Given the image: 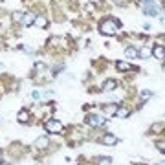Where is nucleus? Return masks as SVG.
I'll return each mask as SVG.
<instances>
[{"label": "nucleus", "instance_id": "f257e3e1", "mask_svg": "<svg viewBox=\"0 0 165 165\" xmlns=\"http://www.w3.org/2000/svg\"><path fill=\"white\" fill-rule=\"evenodd\" d=\"M118 22H114L112 18H107V20H103L101 22V33H105V35H116L118 33Z\"/></svg>", "mask_w": 165, "mask_h": 165}, {"label": "nucleus", "instance_id": "f03ea898", "mask_svg": "<svg viewBox=\"0 0 165 165\" xmlns=\"http://www.w3.org/2000/svg\"><path fill=\"white\" fill-rule=\"evenodd\" d=\"M62 129H64L62 123L57 121V119H51V121L46 123V130H48V132H53V134H55V132H62Z\"/></svg>", "mask_w": 165, "mask_h": 165}, {"label": "nucleus", "instance_id": "7ed1b4c3", "mask_svg": "<svg viewBox=\"0 0 165 165\" xmlns=\"http://www.w3.org/2000/svg\"><path fill=\"white\" fill-rule=\"evenodd\" d=\"M143 13L149 15V17H156V15H158L156 4H154V2H152V4H145V6H143Z\"/></svg>", "mask_w": 165, "mask_h": 165}, {"label": "nucleus", "instance_id": "20e7f679", "mask_svg": "<svg viewBox=\"0 0 165 165\" xmlns=\"http://www.w3.org/2000/svg\"><path fill=\"white\" fill-rule=\"evenodd\" d=\"M105 123V118H101V116H90L88 118V125H92V127H101Z\"/></svg>", "mask_w": 165, "mask_h": 165}, {"label": "nucleus", "instance_id": "39448f33", "mask_svg": "<svg viewBox=\"0 0 165 165\" xmlns=\"http://www.w3.org/2000/svg\"><path fill=\"white\" fill-rule=\"evenodd\" d=\"M116 86H118V83H116L114 79H107V81L103 83V90H107V92H114Z\"/></svg>", "mask_w": 165, "mask_h": 165}, {"label": "nucleus", "instance_id": "423d86ee", "mask_svg": "<svg viewBox=\"0 0 165 165\" xmlns=\"http://www.w3.org/2000/svg\"><path fill=\"white\" fill-rule=\"evenodd\" d=\"M33 20H35V15H31V13H26V15H22V18H20V22H22L24 26H31Z\"/></svg>", "mask_w": 165, "mask_h": 165}, {"label": "nucleus", "instance_id": "0eeeda50", "mask_svg": "<svg viewBox=\"0 0 165 165\" xmlns=\"http://www.w3.org/2000/svg\"><path fill=\"white\" fill-rule=\"evenodd\" d=\"M48 145H50V140H48L46 136H42V138H39V140L35 141V147H37V149H46Z\"/></svg>", "mask_w": 165, "mask_h": 165}, {"label": "nucleus", "instance_id": "6e6552de", "mask_svg": "<svg viewBox=\"0 0 165 165\" xmlns=\"http://www.w3.org/2000/svg\"><path fill=\"white\" fill-rule=\"evenodd\" d=\"M103 143H105V145H116V143H118V138H116L114 134H107V136L103 138Z\"/></svg>", "mask_w": 165, "mask_h": 165}, {"label": "nucleus", "instance_id": "1a4fd4ad", "mask_svg": "<svg viewBox=\"0 0 165 165\" xmlns=\"http://www.w3.org/2000/svg\"><path fill=\"white\" fill-rule=\"evenodd\" d=\"M125 57H127V59H136V57H138V50L132 48V46L127 48V50H125Z\"/></svg>", "mask_w": 165, "mask_h": 165}, {"label": "nucleus", "instance_id": "9d476101", "mask_svg": "<svg viewBox=\"0 0 165 165\" xmlns=\"http://www.w3.org/2000/svg\"><path fill=\"white\" fill-rule=\"evenodd\" d=\"M152 55L156 57V59H163L165 57V51H163V46H156L154 50H152Z\"/></svg>", "mask_w": 165, "mask_h": 165}, {"label": "nucleus", "instance_id": "9b49d317", "mask_svg": "<svg viewBox=\"0 0 165 165\" xmlns=\"http://www.w3.org/2000/svg\"><path fill=\"white\" fill-rule=\"evenodd\" d=\"M127 116H129V108H125V107L116 108V118H127Z\"/></svg>", "mask_w": 165, "mask_h": 165}, {"label": "nucleus", "instance_id": "f8f14e48", "mask_svg": "<svg viewBox=\"0 0 165 165\" xmlns=\"http://www.w3.org/2000/svg\"><path fill=\"white\" fill-rule=\"evenodd\" d=\"M39 28H46V24H48V20L44 18V17H35V20H33Z\"/></svg>", "mask_w": 165, "mask_h": 165}, {"label": "nucleus", "instance_id": "ddd939ff", "mask_svg": "<svg viewBox=\"0 0 165 165\" xmlns=\"http://www.w3.org/2000/svg\"><path fill=\"white\" fill-rule=\"evenodd\" d=\"M138 55H141L143 59H149L152 55V50L151 48H141V51H138Z\"/></svg>", "mask_w": 165, "mask_h": 165}, {"label": "nucleus", "instance_id": "4468645a", "mask_svg": "<svg viewBox=\"0 0 165 165\" xmlns=\"http://www.w3.org/2000/svg\"><path fill=\"white\" fill-rule=\"evenodd\" d=\"M116 108H118L116 105H108V107H105V108H103V114H105V116H110V114H116Z\"/></svg>", "mask_w": 165, "mask_h": 165}, {"label": "nucleus", "instance_id": "2eb2a0df", "mask_svg": "<svg viewBox=\"0 0 165 165\" xmlns=\"http://www.w3.org/2000/svg\"><path fill=\"white\" fill-rule=\"evenodd\" d=\"M28 118H29V114H28L26 110H20V112H18V116H17V119H18L20 123H26V121H28Z\"/></svg>", "mask_w": 165, "mask_h": 165}, {"label": "nucleus", "instance_id": "dca6fc26", "mask_svg": "<svg viewBox=\"0 0 165 165\" xmlns=\"http://www.w3.org/2000/svg\"><path fill=\"white\" fill-rule=\"evenodd\" d=\"M116 66H118L119 72H127V70H130V64H129V62H118Z\"/></svg>", "mask_w": 165, "mask_h": 165}, {"label": "nucleus", "instance_id": "f3484780", "mask_svg": "<svg viewBox=\"0 0 165 165\" xmlns=\"http://www.w3.org/2000/svg\"><path fill=\"white\" fill-rule=\"evenodd\" d=\"M99 165H112V160H110V158H101V160H99Z\"/></svg>", "mask_w": 165, "mask_h": 165}, {"label": "nucleus", "instance_id": "a211bd4d", "mask_svg": "<svg viewBox=\"0 0 165 165\" xmlns=\"http://www.w3.org/2000/svg\"><path fill=\"white\" fill-rule=\"evenodd\" d=\"M151 97V92L149 90H141V99H149Z\"/></svg>", "mask_w": 165, "mask_h": 165}, {"label": "nucleus", "instance_id": "6ab92c4d", "mask_svg": "<svg viewBox=\"0 0 165 165\" xmlns=\"http://www.w3.org/2000/svg\"><path fill=\"white\" fill-rule=\"evenodd\" d=\"M35 68H37L39 72H44V64H42V62H37V66H35Z\"/></svg>", "mask_w": 165, "mask_h": 165}, {"label": "nucleus", "instance_id": "aec40b11", "mask_svg": "<svg viewBox=\"0 0 165 165\" xmlns=\"http://www.w3.org/2000/svg\"><path fill=\"white\" fill-rule=\"evenodd\" d=\"M31 96H33V99H39V97H40V92H39V90H35Z\"/></svg>", "mask_w": 165, "mask_h": 165}, {"label": "nucleus", "instance_id": "412c9836", "mask_svg": "<svg viewBox=\"0 0 165 165\" xmlns=\"http://www.w3.org/2000/svg\"><path fill=\"white\" fill-rule=\"evenodd\" d=\"M13 18H15V20H20V18H22V13H15Z\"/></svg>", "mask_w": 165, "mask_h": 165}, {"label": "nucleus", "instance_id": "4be33fe9", "mask_svg": "<svg viewBox=\"0 0 165 165\" xmlns=\"http://www.w3.org/2000/svg\"><path fill=\"white\" fill-rule=\"evenodd\" d=\"M152 2H154V0H143V6H145V4H152Z\"/></svg>", "mask_w": 165, "mask_h": 165}, {"label": "nucleus", "instance_id": "5701e85b", "mask_svg": "<svg viewBox=\"0 0 165 165\" xmlns=\"http://www.w3.org/2000/svg\"><path fill=\"white\" fill-rule=\"evenodd\" d=\"M116 2H118V4H125V0H116Z\"/></svg>", "mask_w": 165, "mask_h": 165}, {"label": "nucleus", "instance_id": "b1692460", "mask_svg": "<svg viewBox=\"0 0 165 165\" xmlns=\"http://www.w3.org/2000/svg\"><path fill=\"white\" fill-rule=\"evenodd\" d=\"M92 2H101V0H92Z\"/></svg>", "mask_w": 165, "mask_h": 165}, {"label": "nucleus", "instance_id": "393cba45", "mask_svg": "<svg viewBox=\"0 0 165 165\" xmlns=\"http://www.w3.org/2000/svg\"><path fill=\"white\" fill-rule=\"evenodd\" d=\"M0 163H2V156H0Z\"/></svg>", "mask_w": 165, "mask_h": 165}]
</instances>
